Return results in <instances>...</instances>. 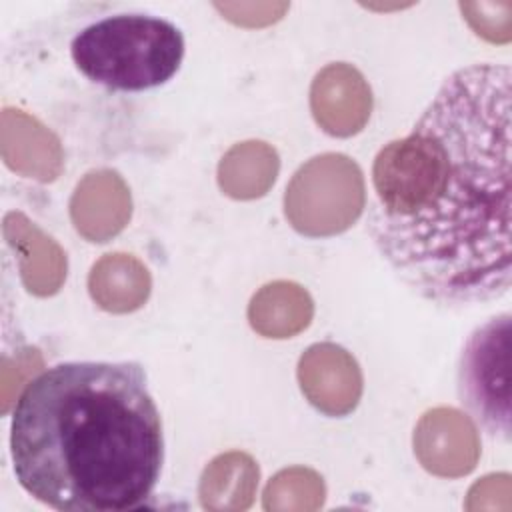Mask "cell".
<instances>
[{
    "label": "cell",
    "mask_w": 512,
    "mask_h": 512,
    "mask_svg": "<svg viewBox=\"0 0 512 512\" xmlns=\"http://www.w3.org/2000/svg\"><path fill=\"white\" fill-rule=\"evenodd\" d=\"M76 68L112 90L140 92L168 82L184 58V36L148 14H116L86 26L70 46Z\"/></svg>",
    "instance_id": "cell-3"
},
{
    "label": "cell",
    "mask_w": 512,
    "mask_h": 512,
    "mask_svg": "<svg viewBox=\"0 0 512 512\" xmlns=\"http://www.w3.org/2000/svg\"><path fill=\"white\" fill-rule=\"evenodd\" d=\"M298 380L308 402L326 416L350 414L362 396L358 362L332 342L314 344L302 354Z\"/></svg>",
    "instance_id": "cell-7"
},
{
    "label": "cell",
    "mask_w": 512,
    "mask_h": 512,
    "mask_svg": "<svg viewBox=\"0 0 512 512\" xmlns=\"http://www.w3.org/2000/svg\"><path fill=\"white\" fill-rule=\"evenodd\" d=\"M314 314L310 294L294 282H272L260 288L250 306L248 320L256 332L268 338H290L304 330Z\"/></svg>",
    "instance_id": "cell-13"
},
{
    "label": "cell",
    "mask_w": 512,
    "mask_h": 512,
    "mask_svg": "<svg viewBox=\"0 0 512 512\" xmlns=\"http://www.w3.org/2000/svg\"><path fill=\"white\" fill-rule=\"evenodd\" d=\"M130 190L114 170H96L82 178L70 200V218L90 242H106L130 220Z\"/></svg>",
    "instance_id": "cell-9"
},
{
    "label": "cell",
    "mask_w": 512,
    "mask_h": 512,
    "mask_svg": "<svg viewBox=\"0 0 512 512\" xmlns=\"http://www.w3.org/2000/svg\"><path fill=\"white\" fill-rule=\"evenodd\" d=\"M510 96L506 64L460 68L412 132L376 154L370 236L430 302L478 304L510 288Z\"/></svg>",
    "instance_id": "cell-1"
},
{
    "label": "cell",
    "mask_w": 512,
    "mask_h": 512,
    "mask_svg": "<svg viewBox=\"0 0 512 512\" xmlns=\"http://www.w3.org/2000/svg\"><path fill=\"white\" fill-rule=\"evenodd\" d=\"M278 154L266 142H242L230 148L220 166V188L238 200L258 198L268 192L278 174Z\"/></svg>",
    "instance_id": "cell-15"
},
{
    "label": "cell",
    "mask_w": 512,
    "mask_h": 512,
    "mask_svg": "<svg viewBox=\"0 0 512 512\" xmlns=\"http://www.w3.org/2000/svg\"><path fill=\"white\" fill-rule=\"evenodd\" d=\"M4 236L18 254L20 276L26 290L36 296L58 292L66 278V254L60 246L20 212L6 214Z\"/></svg>",
    "instance_id": "cell-11"
},
{
    "label": "cell",
    "mask_w": 512,
    "mask_h": 512,
    "mask_svg": "<svg viewBox=\"0 0 512 512\" xmlns=\"http://www.w3.org/2000/svg\"><path fill=\"white\" fill-rule=\"evenodd\" d=\"M2 156L12 170L40 182L54 180L62 170L58 138L20 110L2 112Z\"/></svg>",
    "instance_id": "cell-10"
},
{
    "label": "cell",
    "mask_w": 512,
    "mask_h": 512,
    "mask_svg": "<svg viewBox=\"0 0 512 512\" xmlns=\"http://www.w3.org/2000/svg\"><path fill=\"white\" fill-rule=\"evenodd\" d=\"M460 10L478 36L498 44L510 40V2H460Z\"/></svg>",
    "instance_id": "cell-17"
},
{
    "label": "cell",
    "mask_w": 512,
    "mask_h": 512,
    "mask_svg": "<svg viewBox=\"0 0 512 512\" xmlns=\"http://www.w3.org/2000/svg\"><path fill=\"white\" fill-rule=\"evenodd\" d=\"M414 454L428 472L458 478L474 470L480 440L466 414L440 406L428 410L416 424Z\"/></svg>",
    "instance_id": "cell-6"
},
{
    "label": "cell",
    "mask_w": 512,
    "mask_h": 512,
    "mask_svg": "<svg viewBox=\"0 0 512 512\" xmlns=\"http://www.w3.org/2000/svg\"><path fill=\"white\" fill-rule=\"evenodd\" d=\"M364 178L344 154H322L292 176L284 210L292 228L304 236H334L350 228L364 210Z\"/></svg>",
    "instance_id": "cell-4"
},
{
    "label": "cell",
    "mask_w": 512,
    "mask_h": 512,
    "mask_svg": "<svg viewBox=\"0 0 512 512\" xmlns=\"http://www.w3.org/2000/svg\"><path fill=\"white\" fill-rule=\"evenodd\" d=\"M214 6L218 12L224 14V18L242 26H266L270 22L280 20L282 14L288 10L286 2H280V4L250 2V4H214Z\"/></svg>",
    "instance_id": "cell-18"
},
{
    "label": "cell",
    "mask_w": 512,
    "mask_h": 512,
    "mask_svg": "<svg viewBox=\"0 0 512 512\" xmlns=\"http://www.w3.org/2000/svg\"><path fill=\"white\" fill-rule=\"evenodd\" d=\"M310 108L320 128L332 136H352L364 128L372 92L364 76L346 62L322 68L310 88Z\"/></svg>",
    "instance_id": "cell-8"
},
{
    "label": "cell",
    "mask_w": 512,
    "mask_h": 512,
    "mask_svg": "<svg viewBox=\"0 0 512 512\" xmlns=\"http://www.w3.org/2000/svg\"><path fill=\"white\" fill-rule=\"evenodd\" d=\"M10 452L20 486L68 512H122L154 490L164 440L136 362H66L16 400Z\"/></svg>",
    "instance_id": "cell-2"
},
{
    "label": "cell",
    "mask_w": 512,
    "mask_h": 512,
    "mask_svg": "<svg viewBox=\"0 0 512 512\" xmlns=\"http://www.w3.org/2000/svg\"><path fill=\"white\" fill-rule=\"evenodd\" d=\"M324 482L308 468H286L278 472L264 490L266 510H314L322 506Z\"/></svg>",
    "instance_id": "cell-16"
},
{
    "label": "cell",
    "mask_w": 512,
    "mask_h": 512,
    "mask_svg": "<svg viewBox=\"0 0 512 512\" xmlns=\"http://www.w3.org/2000/svg\"><path fill=\"white\" fill-rule=\"evenodd\" d=\"M88 290L100 308L116 314L132 312L150 294V274L130 254H106L92 266Z\"/></svg>",
    "instance_id": "cell-12"
},
{
    "label": "cell",
    "mask_w": 512,
    "mask_h": 512,
    "mask_svg": "<svg viewBox=\"0 0 512 512\" xmlns=\"http://www.w3.org/2000/svg\"><path fill=\"white\" fill-rule=\"evenodd\" d=\"M258 466L244 452L216 456L200 480V502L208 510H244L252 504Z\"/></svg>",
    "instance_id": "cell-14"
},
{
    "label": "cell",
    "mask_w": 512,
    "mask_h": 512,
    "mask_svg": "<svg viewBox=\"0 0 512 512\" xmlns=\"http://www.w3.org/2000/svg\"><path fill=\"white\" fill-rule=\"evenodd\" d=\"M510 314L490 318L466 340L458 360V396L494 438L510 440Z\"/></svg>",
    "instance_id": "cell-5"
}]
</instances>
